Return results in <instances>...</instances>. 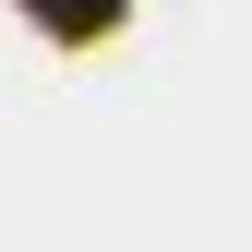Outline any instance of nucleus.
Wrapping results in <instances>:
<instances>
[{
    "label": "nucleus",
    "mask_w": 252,
    "mask_h": 252,
    "mask_svg": "<svg viewBox=\"0 0 252 252\" xmlns=\"http://www.w3.org/2000/svg\"><path fill=\"white\" fill-rule=\"evenodd\" d=\"M24 12H48L60 36H96V24H120V0H24Z\"/></svg>",
    "instance_id": "nucleus-1"
}]
</instances>
